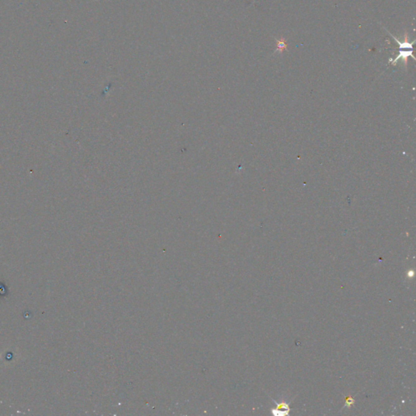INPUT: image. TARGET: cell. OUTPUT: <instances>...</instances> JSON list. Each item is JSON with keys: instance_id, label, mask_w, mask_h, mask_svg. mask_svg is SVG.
<instances>
[{"instance_id": "cell-5", "label": "cell", "mask_w": 416, "mask_h": 416, "mask_svg": "<svg viewBox=\"0 0 416 416\" xmlns=\"http://www.w3.org/2000/svg\"><path fill=\"white\" fill-rule=\"evenodd\" d=\"M408 275H409V276H413V275H414V272H408Z\"/></svg>"}, {"instance_id": "cell-1", "label": "cell", "mask_w": 416, "mask_h": 416, "mask_svg": "<svg viewBox=\"0 0 416 416\" xmlns=\"http://www.w3.org/2000/svg\"><path fill=\"white\" fill-rule=\"evenodd\" d=\"M393 37H394V39L395 40L396 42H398V43L399 44V49H400L399 54H398V56L396 57V59H394V62H393V65H394V64L398 62L399 60H402V62H404L405 66L406 67L408 63V58L412 57L413 60H415V59H414V56H413V44L414 43V41H415L414 40L412 42H410V41H408L409 37H408L407 32L405 33L403 42H400V41H398V38L394 37V36H393Z\"/></svg>"}, {"instance_id": "cell-3", "label": "cell", "mask_w": 416, "mask_h": 416, "mask_svg": "<svg viewBox=\"0 0 416 416\" xmlns=\"http://www.w3.org/2000/svg\"><path fill=\"white\" fill-rule=\"evenodd\" d=\"M279 412V414H281L283 411H284V414H288V411H289V408H288V405L286 403H280V404H277V408H276V410H272V413H274V412Z\"/></svg>"}, {"instance_id": "cell-2", "label": "cell", "mask_w": 416, "mask_h": 416, "mask_svg": "<svg viewBox=\"0 0 416 416\" xmlns=\"http://www.w3.org/2000/svg\"><path fill=\"white\" fill-rule=\"evenodd\" d=\"M276 52H279L280 54H283L284 51H288V43L285 38L280 37V39H276Z\"/></svg>"}, {"instance_id": "cell-4", "label": "cell", "mask_w": 416, "mask_h": 416, "mask_svg": "<svg viewBox=\"0 0 416 416\" xmlns=\"http://www.w3.org/2000/svg\"><path fill=\"white\" fill-rule=\"evenodd\" d=\"M354 402V400H353L352 398H349L348 399L346 400V403L348 404V405H351Z\"/></svg>"}]
</instances>
